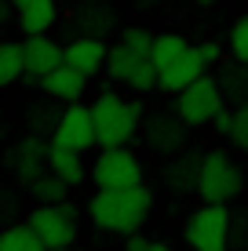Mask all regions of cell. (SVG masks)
Returning a JSON list of instances; mask_svg holds the SVG:
<instances>
[{"mask_svg": "<svg viewBox=\"0 0 248 251\" xmlns=\"http://www.w3.org/2000/svg\"><path fill=\"white\" fill-rule=\"evenodd\" d=\"M150 207H153V197L146 186H124V189H99L91 197L88 211L99 229L132 237V233H139V226H146Z\"/></svg>", "mask_w": 248, "mask_h": 251, "instance_id": "cell-1", "label": "cell"}, {"mask_svg": "<svg viewBox=\"0 0 248 251\" xmlns=\"http://www.w3.org/2000/svg\"><path fill=\"white\" fill-rule=\"evenodd\" d=\"M91 117H95L99 146H128L132 135L142 127V106L124 102L121 95H113V91H106V95L95 99Z\"/></svg>", "mask_w": 248, "mask_h": 251, "instance_id": "cell-2", "label": "cell"}, {"mask_svg": "<svg viewBox=\"0 0 248 251\" xmlns=\"http://www.w3.org/2000/svg\"><path fill=\"white\" fill-rule=\"evenodd\" d=\"M230 222L234 219H230L226 204H208L204 201L197 211L190 215V222H186V244L193 251H226L230 237H234Z\"/></svg>", "mask_w": 248, "mask_h": 251, "instance_id": "cell-3", "label": "cell"}, {"mask_svg": "<svg viewBox=\"0 0 248 251\" xmlns=\"http://www.w3.org/2000/svg\"><path fill=\"white\" fill-rule=\"evenodd\" d=\"M175 109L190 120L193 127L212 124V120L226 109V95H223V88H219V76H208V73L197 76L190 88H183L175 95Z\"/></svg>", "mask_w": 248, "mask_h": 251, "instance_id": "cell-4", "label": "cell"}, {"mask_svg": "<svg viewBox=\"0 0 248 251\" xmlns=\"http://www.w3.org/2000/svg\"><path fill=\"white\" fill-rule=\"evenodd\" d=\"M241 186H245V175H241V168H237V160L223 150H212L208 160H204V171H201V189H197L201 201L226 204V201H234V197L241 193Z\"/></svg>", "mask_w": 248, "mask_h": 251, "instance_id": "cell-5", "label": "cell"}, {"mask_svg": "<svg viewBox=\"0 0 248 251\" xmlns=\"http://www.w3.org/2000/svg\"><path fill=\"white\" fill-rule=\"evenodd\" d=\"M190 120H186L179 109H157V113H150L142 120V142H146V150L153 153H165V157H175L179 150H186V138H190Z\"/></svg>", "mask_w": 248, "mask_h": 251, "instance_id": "cell-6", "label": "cell"}, {"mask_svg": "<svg viewBox=\"0 0 248 251\" xmlns=\"http://www.w3.org/2000/svg\"><path fill=\"white\" fill-rule=\"evenodd\" d=\"M99 189H124V186H142V168L139 157L128 153L124 146H102L95 168H91Z\"/></svg>", "mask_w": 248, "mask_h": 251, "instance_id": "cell-7", "label": "cell"}, {"mask_svg": "<svg viewBox=\"0 0 248 251\" xmlns=\"http://www.w3.org/2000/svg\"><path fill=\"white\" fill-rule=\"evenodd\" d=\"M29 226L48 248H70L77 240V207L70 201L40 204L37 211H29Z\"/></svg>", "mask_w": 248, "mask_h": 251, "instance_id": "cell-8", "label": "cell"}, {"mask_svg": "<svg viewBox=\"0 0 248 251\" xmlns=\"http://www.w3.org/2000/svg\"><path fill=\"white\" fill-rule=\"evenodd\" d=\"M219 58V48L216 44H201V48H186L183 55L175 58L168 69H161V88L179 95L183 88H190L197 76H204V69H208V62H216Z\"/></svg>", "mask_w": 248, "mask_h": 251, "instance_id": "cell-9", "label": "cell"}, {"mask_svg": "<svg viewBox=\"0 0 248 251\" xmlns=\"http://www.w3.org/2000/svg\"><path fill=\"white\" fill-rule=\"evenodd\" d=\"M51 142L58 146H70V150H88V146H99V135H95V117H91L88 106H73L62 113V120H58V131L51 135Z\"/></svg>", "mask_w": 248, "mask_h": 251, "instance_id": "cell-10", "label": "cell"}, {"mask_svg": "<svg viewBox=\"0 0 248 251\" xmlns=\"http://www.w3.org/2000/svg\"><path fill=\"white\" fill-rule=\"evenodd\" d=\"M204 160H208V153H201V150H179L175 157L165 164L161 178H165V186L175 189V193H197Z\"/></svg>", "mask_w": 248, "mask_h": 251, "instance_id": "cell-11", "label": "cell"}, {"mask_svg": "<svg viewBox=\"0 0 248 251\" xmlns=\"http://www.w3.org/2000/svg\"><path fill=\"white\" fill-rule=\"evenodd\" d=\"M48 157H51V142H44L40 135H26L19 146L11 150V168H15V175H19V182H37L44 171H51L48 168Z\"/></svg>", "mask_w": 248, "mask_h": 251, "instance_id": "cell-12", "label": "cell"}, {"mask_svg": "<svg viewBox=\"0 0 248 251\" xmlns=\"http://www.w3.org/2000/svg\"><path fill=\"white\" fill-rule=\"evenodd\" d=\"M26 76H48L51 69H58L66 62V48H58L51 37L44 33H33L26 37Z\"/></svg>", "mask_w": 248, "mask_h": 251, "instance_id": "cell-13", "label": "cell"}, {"mask_svg": "<svg viewBox=\"0 0 248 251\" xmlns=\"http://www.w3.org/2000/svg\"><path fill=\"white\" fill-rule=\"evenodd\" d=\"M40 88L58 102H77L84 95V88H88V73L70 66V62H62L58 69H51L48 76H40Z\"/></svg>", "mask_w": 248, "mask_h": 251, "instance_id": "cell-14", "label": "cell"}, {"mask_svg": "<svg viewBox=\"0 0 248 251\" xmlns=\"http://www.w3.org/2000/svg\"><path fill=\"white\" fill-rule=\"evenodd\" d=\"M66 62L84 69L88 76H95L99 69H106V62H110V48L102 44L99 37H84L81 33L73 44H66Z\"/></svg>", "mask_w": 248, "mask_h": 251, "instance_id": "cell-15", "label": "cell"}, {"mask_svg": "<svg viewBox=\"0 0 248 251\" xmlns=\"http://www.w3.org/2000/svg\"><path fill=\"white\" fill-rule=\"evenodd\" d=\"M77 25H81L84 37H99L102 40L117 25V19H113V11H110L102 0H84V4L77 7Z\"/></svg>", "mask_w": 248, "mask_h": 251, "instance_id": "cell-16", "label": "cell"}, {"mask_svg": "<svg viewBox=\"0 0 248 251\" xmlns=\"http://www.w3.org/2000/svg\"><path fill=\"white\" fill-rule=\"evenodd\" d=\"M219 88L226 95V106H248V62L234 58L219 69Z\"/></svg>", "mask_w": 248, "mask_h": 251, "instance_id": "cell-17", "label": "cell"}, {"mask_svg": "<svg viewBox=\"0 0 248 251\" xmlns=\"http://www.w3.org/2000/svg\"><path fill=\"white\" fill-rule=\"evenodd\" d=\"M55 0H29L26 7H19V25L26 37H33V33H48L51 25H55Z\"/></svg>", "mask_w": 248, "mask_h": 251, "instance_id": "cell-18", "label": "cell"}, {"mask_svg": "<svg viewBox=\"0 0 248 251\" xmlns=\"http://www.w3.org/2000/svg\"><path fill=\"white\" fill-rule=\"evenodd\" d=\"M55 102H58V99H51V102H33V106L26 109V127H29L33 135L51 138V135L58 131V120H62L66 109H58Z\"/></svg>", "mask_w": 248, "mask_h": 251, "instance_id": "cell-19", "label": "cell"}, {"mask_svg": "<svg viewBox=\"0 0 248 251\" xmlns=\"http://www.w3.org/2000/svg\"><path fill=\"white\" fill-rule=\"evenodd\" d=\"M48 168L55 175H62L70 186H77L84 178V164H81V150H70V146H58L51 142V157H48Z\"/></svg>", "mask_w": 248, "mask_h": 251, "instance_id": "cell-20", "label": "cell"}, {"mask_svg": "<svg viewBox=\"0 0 248 251\" xmlns=\"http://www.w3.org/2000/svg\"><path fill=\"white\" fill-rule=\"evenodd\" d=\"M0 251H51V248L37 237V229H33L29 222H22V226H7L4 229Z\"/></svg>", "mask_w": 248, "mask_h": 251, "instance_id": "cell-21", "label": "cell"}, {"mask_svg": "<svg viewBox=\"0 0 248 251\" xmlns=\"http://www.w3.org/2000/svg\"><path fill=\"white\" fill-rule=\"evenodd\" d=\"M66 193H70V182L62 175H55V171H44L37 182H29V197L37 204H58V201H66Z\"/></svg>", "mask_w": 248, "mask_h": 251, "instance_id": "cell-22", "label": "cell"}, {"mask_svg": "<svg viewBox=\"0 0 248 251\" xmlns=\"http://www.w3.org/2000/svg\"><path fill=\"white\" fill-rule=\"evenodd\" d=\"M139 62H142V55L135 48H128L124 40L117 48H110V62H106V73L113 76V80H124L128 84V76L135 73V69H139Z\"/></svg>", "mask_w": 248, "mask_h": 251, "instance_id": "cell-23", "label": "cell"}, {"mask_svg": "<svg viewBox=\"0 0 248 251\" xmlns=\"http://www.w3.org/2000/svg\"><path fill=\"white\" fill-rule=\"evenodd\" d=\"M19 76H26V48L4 44L0 48V84H15Z\"/></svg>", "mask_w": 248, "mask_h": 251, "instance_id": "cell-24", "label": "cell"}, {"mask_svg": "<svg viewBox=\"0 0 248 251\" xmlns=\"http://www.w3.org/2000/svg\"><path fill=\"white\" fill-rule=\"evenodd\" d=\"M186 48H190V44H186L183 37H175V33H165V37H157V40H153L150 58H153V62H157L161 69H168V66H172V62H175L179 55H183Z\"/></svg>", "mask_w": 248, "mask_h": 251, "instance_id": "cell-25", "label": "cell"}, {"mask_svg": "<svg viewBox=\"0 0 248 251\" xmlns=\"http://www.w3.org/2000/svg\"><path fill=\"white\" fill-rule=\"evenodd\" d=\"M230 51H234V58L248 62V15H241L230 29Z\"/></svg>", "mask_w": 248, "mask_h": 251, "instance_id": "cell-26", "label": "cell"}, {"mask_svg": "<svg viewBox=\"0 0 248 251\" xmlns=\"http://www.w3.org/2000/svg\"><path fill=\"white\" fill-rule=\"evenodd\" d=\"M124 44L128 48H135V51H139V55L142 58H150V51H153V40H157V37H150V33L146 29H139V25H132V29H124Z\"/></svg>", "mask_w": 248, "mask_h": 251, "instance_id": "cell-27", "label": "cell"}, {"mask_svg": "<svg viewBox=\"0 0 248 251\" xmlns=\"http://www.w3.org/2000/svg\"><path fill=\"white\" fill-rule=\"evenodd\" d=\"M230 138H234V146L248 157V106L234 109V131H230Z\"/></svg>", "mask_w": 248, "mask_h": 251, "instance_id": "cell-28", "label": "cell"}, {"mask_svg": "<svg viewBox=\"0 0 248 251\" xmlns=\"http://www.w3.org/2000/svg\"><path fill=\"white\" fill-rule=\"evenodd\" d=\"M212 124H216L219 131H223V135L230 138V131H234V113H230V109H223V113H219L216 120H212Z\"/></svg>", "mask_w": 248, "mask_h": 251, "instance_id": "cell-29", "label": "cell"}, {"mask_svg": "<svg viewBox=\"0 0 248 251\" xmlns=\"http://www.w3.org/2000/svg\"><path fill=\"white\" fill-rule=\"evenodd\" d=\"M124 251H150V240H146V237H139V233H132Z\"/></svg>", "mask_w": 248, "mask_h": 251, "instance_id": "cell-30", "label": "cell"}, {"mask_svg": "<svg viewBox=\"0 0 248 251\" xmlns=\"http://www.w3.org/2000/svg\"><path fill=\"white\" fill-rule=\"evenodd\" d=\"M139 7H153V4H161V0H135Z\"/></svg>", "mask_w": 248, "mask_h": 251, "instance_id": "cell-31", "label": "cell"}, {"mask_svg": "<svg viewBox=\"0 0 248 251\" xmlns=\"http://www.w3.org/2000/svg\"><path fill=\"white\" fill-rule=\"evenodd\" d=\"M150 251H172L168 244H150Z\"/></svg>", "mask_w": 248, "mask_h": 251, "instance_id": "cell-32", "label": "cell"}, {"mask_svg": "<svg viewBox=\"0 0 248 251\" xmlns=\"http://www.w3.org/2000/svg\"><path fill=\"white\" fill-rule=\"evenodd\" d=\"M26 4H29V0H11V7H15V11H19V7H26Z\"/></svg>", "mask_w": 248, "mask_h": 251, "instance_id": "cell-33", "label": "cell"}, {"mask_svg": "<svg viewBox=\"0 0 248 251\" xmlns=\"http://www.w3.org/2000/svg\"><path fill=\"white\" fill-rule=\"evenodd\" d=\"M197 4H219V0H197Z\"/></svg>", "mask_w": 248, "mask_h": 251, "instance_id": "cell-34", "label": "cell"}, {"mask_svg": "<svg viewBox=\"0 0 248 251\" xmlns=\"http://www.w3.org/2000/svg\"><path fill=\"white\" fill-rule=\"evenodd\" d=\"M51 251H73V248H51Z\"/></svg>", "mask_w": 248, "mask_h": 251, "instance_id": "cell-35", "label": "cell"}]
</instances>
